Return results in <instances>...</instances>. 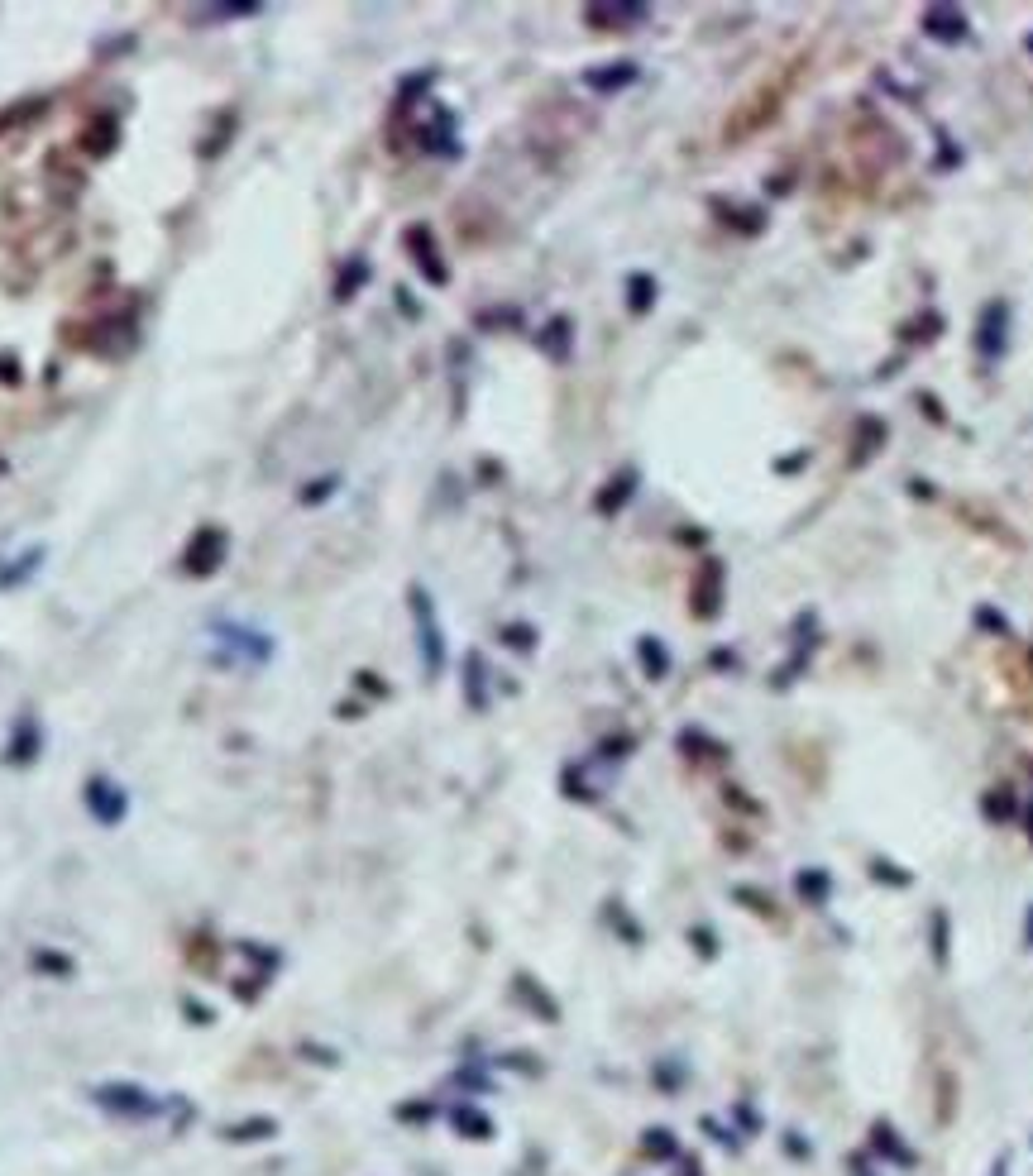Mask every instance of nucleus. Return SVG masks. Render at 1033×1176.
I'll use <instances>...</instances> for the list:
<instances>
[{
  "mask_svg": "<svg viewBox=\"0 0 1033 1176\" xmlns=\"http://www.w3.org/2000/svg\"><path fill=\"white\" fill-rule=\"evenodd\" d=\"M996 1176H1005V1163H1000V1167H996Z\"/></svg>",
  "mask_w": 1033,
  "mask_h": 1176,
  "instance_id": "21",
  "label": "nucleus"
},
{
  "mask_svg": "<svg viewBox=\"0 0 1033 1176\" xmlns=\"http://www.w3.org/2000/svg\"><path fill=\"white\" fill-rule=\"evenodd\" d=\"M923 29H928L938 44H962V38H967V15L947 10V5H934V10H923Z\"/></svg>",
  "mask_w": 1033,
  "mask_h": 1176,
  "instance_id": "2",
  "label": "nucleus"
},
{
  "mask_svg": "<svg viewBox=\"0 0 1033 1176\" xmlns=\"http://www.w3.org/2000/svg\"><path fill=\"white\" fill-rule=\"evenodd\" d=\"M685 1176H704V1172H698V1163H685Z\"/></svg>",
  "mask_w": 1033,
  "mask_h": 1176,
  "instance_id": "20",
  "label": "nucleus"
},
{
  "mask_svg": "<svg viewBox=\"0 0 1033 1176\" xmlns=\"http://www.w3.org/2000/svg\"><path fill=\"white\" fill-rule=\"evenodd\" d=\"M871 1148L881 1152L890 1167H914V1163H919V1157H914V1148H905V1143H899L895 1124H871Z\"/></svg>",
  "mask_w": 1033,
  "mask_h": 1176,
  "instance_id": "4",
  "label": "nucleus"
},
{
  "mask_svg": "<svg viewBox=\"0 0 1033 1176\" xmlns=\"http://www.w3.org/2000/svg\"><path fill=\"white\" fill-rule=\"evenodd\" d=\"M455 1124H460L464 1134H474V1139H479V1143H484V1139H493V1124H488V1119L479 1115V1110H469V1105H464V1110H455Z\"/></svg>",
  "mask_w": 1033,
  "mask_h": 1176,
  "instance_id": "9",
  "label": "nucleus"
},
{
  "mask_svg": "<svg viewBox=\"0 0 1033 1176\" xmlns=\"http://www.w3.org/2000/svg\"><path fill=\"white\" fill-rule=\"evenodd\" d=\"M632 292H636V297H632V307H636V311H641V307H651V283H647V278H636V283H632Z\"/></svg>",
  "mask_w": 1033,
  "mask_h": 1176,
  "instance_id": "16",
  "label": "nucleus"
},
{
  "mask_svg": "<svg viewBox=\"0 0 1033 1176\" xmlns=\"http://www.w3.org/2000/svg\"><path fill=\"white\" fill-rule=\"evenodd\" d=\"M479 680H484V665H479V656H469V704H474V708H484V694H479Z\"/></svg>",
  "mask_w": 1033,
  "mask_h": 1176,
  "instance_id": "14",
  "label": "nucleus"
},
{
  "mask_svg": "<svg viewBox=\"0 0 1033 1176\" xmlns=\"http://www.w3.org/2000/svg\"><path fill=\"white\" fill-rule=\"evenodd\" d=\"M784 1148H790V1157H813V1148L799 1139V1134H790V1143H784Z\"/></svg>",
  "mask_w": 1033,
  "mask_h": 1176,
  "instance_id": "17",
  "label": "nucleus"
},
{
  "mask_svg": "<svg viewBox=\"0 0 1033 1176\" xmlns=\"http://www.w3.org/2000/svg\"><path fill=\"white\" fill-rule=\"evenodd\" d=\"M1029 938H1033V918H1029Z\"/></svg>",
  "mask_w": 1033,
  "mask_h": 1176,
  "instance_id": "22",
  "label": "nucleus"
},
{
  "mask_svg": "<svg viewBox=\"0 0 1033 1176\" xmlns=\"http://www.w3.org/2000/svg\"><path fill=\"white\" fill-rule=\"evenodd\" d=\"M87 794H91V813H96L101 823H120V818H125V799H120V790H115V784H101V780H96Z\"/></svg>",
  "mask_w": 1033,
  "mask_h": 1176,
  "instance_id": "7",
  "label": "nucleus"
},
{
  "mask_svg": "<svg viewBox=\"0 0 1033 1176\" xmlns=\"http://www.w3.org/2000/svg\"><path fill=\"white\" fill-rule=\"evenodd\" d=\"M828 890H833V880L823 876V870H804V876H799V894H804V899H813V905H823V899H828Z\"/></svg>",
  "mask_w": 1033,
  "mask_h": 1176,
  "instance_id": "8",
  "label": "nucleus"
},
{
  "mask_svg": "<svg viewBox=\"0 0 1033 1176\" xmlns=\"http://www.w3.org/2000/svg\"><path fill=\"white\" fill-rule=\"evenodd\" d=\"M641 660H647V669H651V675H656V680H660V675H665V669H670V656H665V651H660V646L651 641V636H647V641H641Z\"/></svg>",
  "mask_w": 1033,
  "mask_h": 1176,
  "instance_id": "12",
  "label": "nucleus"
},
{
  "mask_svg": "<svg viewBox=\"0 0 1033 1176\" xmlns=\"http://www.w3.org/2000/svg\"><path fill=\"white\" fill-rule=\"evenodd\" d=\"M1005 325H1009V307L1005 302H991L981 316V335H976V349H981L985 360H996L1000 349H1005Z\"/></svg>",
  "mask_w": 1033,
  "mask_h": 1176,
  "instance_id": "1",
  "label": "nucleus"
},
{
  "mask_svg": "<svg viewBox=\"0 0 1033 1176\" xmlns=\"http://www.w3.org/2000/svg\"><path fill=\"white\" fill-rule=\"evenodd\" d=\"M852 1172H857V1176H876V1172H871V1163H866V1157H852Z\"/></svg>",
  "mask_w": 1033,
  "mask_h": 1176,
  "instance_id": "19",
  "label": "nucleus"
},
{
  "mask_svg": "<svg viewBox=\"0 0 1033 1176\" xmlns=\"http://www.w3.org/2000/svg\"><path fill=\"white\" fill-rule=\"evenodd\" d=\"M641 1152H647V1157H660V1163L675 1157V1134H670V1128H651L647 1143H641Z\"/></svg>",
  "mask_w": 1033,
  "mask_h": 1176,
  "instance_id": "10",
  "label": "nucleus"
},
{
  "mask_svg": "<svg viewBox=\"0 0 1033 1176\" xmlns=\"http://www.w3.org/2000/svg\"><path fill=\"white\" fill-rule=\"evenodd\" d=\"M508 636H512V646H517V651H526V646H532V632H526V627H512Z\"/></svg>",
  "mask_w": 1033,
  "mask_h": 1176,
  "instance_id": "18",
  "label": "nucleus"
},
{
  "mask_svg": "<svg viewBox=\"0 0 1033 1176\" xmlns=\"http://www.w3.org/2000/svg\"><path fill=\"white\" fill-rule=\"evenodd\" d=\"M96 1100L106 1110H120V1115H153V1100L139 1095L135 1086H106V1090H96Z\"/></svg>",
  "mask_w": 1033,
  "mask_h": 1176,
  "instance_id": "5",
  "label": "nucleus"
},
{
  "mask_svg": "<svg viewBox=\"0 0 1033 1176\" xmlns=\"http://www.w3.org/2000/svg\"><path fill=\"white\" fill-rule=\"evenodd\" d=\"M411 603H417V622H422V660L431 675H440V632H436V618H431V603H426L422 594H411Z\"/></svg>",
  "mask_w": 1033,
  "mask_h": 1176,
  "instance_id": "3",
  "label": "nucleus"
},
{
  "mask_svg": "<svg viewBox=\"0 0 1033 1176\" xmlns=\"http://www.w3.org/2000/svg\"><path fill=\"white\" fill-rule=\"evenodd\" d=\"M718 598H722V565L709 560V565H704V579H698V589H694V603H698L694 612L698 618H713V612H718Z\"/></svg>",
  "mask_w": 1033,
  "mask_h": 1176,
  "instance_id": "6",
  "label": "nucleus"
},
{
  "mask_svg": "<svg viewBox=\"0 0 1033 1176\" xmlns=\"http://www.w3.org/2000/svg\"><path fill=\"white\" fill-rule=\"evenodd\" d=\"M871 870H876V880H890V885H909V876L899 866H890V861H871Z\"/></svg>",
  "mask_w": 1033,
  "mask_h": 1176,
  "instance_id": "15",
  "label": "nucleus"
},
{
  "mask_svg": "<svg viewBox=\"0 0 1033 1176\" xmlns=\"http://www.w3.org/2000/svg\"><path fill=\"white\" fill-rule=\"evenodd\" d=\"M934 956L947 962V914H934Z\"/></svg>",
  "mask_w": 1033,
  "mask_h": 1176,
  "instance_id": "13",
  "label": "nucleus"
},
{
  "mask_svg": "<svg viewBox=\"0 0 1033 1176\" xmlns=\"http://www.w3.org/2000/svg\"><path fill=\"white\" fill-rule=\"evenodd\" d=\"M985 818H1014V794H1009V790H991V799H985Z\"/></svg>",
  "mask_w": 1033,
  "mask_h": 1176,
  "instance_id": "11",
  "label": "nucleus"
}]
</instances>
